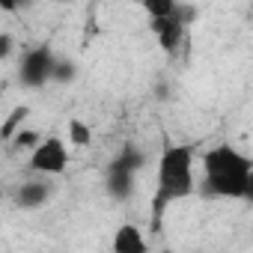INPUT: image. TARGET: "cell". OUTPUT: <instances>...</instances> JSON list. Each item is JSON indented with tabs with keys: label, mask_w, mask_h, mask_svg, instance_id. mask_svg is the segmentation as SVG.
<instances>
[{
	"label": "cell",
	"mask_w": 253,
	"mask_h": 253,
	"mask_svg": "<svg viewBox=\"0 0 253 253\" xmlns=\"http://www.w3.org/2000/svg\"><path fill=\"white\" fill-rule=\"evenodd\" d=\"M253 176V161L238 152L229 143H217L211 149H206L203 155V182L200 191L206 197H217V200H241L247 194Z\"/></svg>",
	"instance_id": "obj_1"
},
{
	"label": "cell",
	"mask_w": 253,
	"mask_h": 253,
	"mask_svg": "<svg viewBox=\"0 0 253 253\" xmlns=\"http://www.w3.org/2000/svg\"><path fill=\"white\" fill-rule=\"evenodd\" d=\"M197 191V173H194V149L185 143H170L158 155L155 167V197H152V223H161V214L167 206L188 200Z\"/></svg>",
	"instance_id": "obj_2"
},
{
	"label": "cell",
	"mask_w": 253,
	"mask_h": 253,
	"mask_svg": "<svg viewBox=\"0 0 253 253\" xmlns=\"http://www.w3.org/2000/svg\"><path fill=\"white\" fill-rule=\"evenodd\" d=\"M57 63L60 57L54 54L51 45H33L21 54V63H18V78L24 86L30 89H39L45 84H54V72H57Z\"/></svg>",
	"instance_id": "obj_3"
},
{
	"label": "cell",
	"mask_w": 253,
	"mask_h": 253,
	"mask_svg": "<svg viewBox=\"0 0 253 253\" xmlns=\"http://www.w3.org/2000/svg\"><path fill=\"white\" fill-rule=\"evenodd\" d=\"M69 143L63 140V137H42L39 140V146L30 152V158H27V167H30V173H36V176H48V179H57V176H63L66 170H69Z\"/></svg>",
	"instance_id": "obj_4"
},
{
	"label": "cell",
	"mask_w": 253,
	"mask_h": 253,
	"mask_svg": "<svg viewBox=\"0 0 253 253\" xmlns=\"http://www.w3.org/2000/svg\"><path fill=\"white\" fill-rule=\"evenodd\" d=\"M137 173L140 167H134L131 161H125V158H113L104 170V188L113 200H128L134 194V185H137Z\"/></svg>",
	"instance_id": "obj_5"
},
{
	"label": "cell",
	"mask_w": 253,
	"mask_h": 253,
	"mask_svg": "<svg viewBox=\"0 0 253 253\" xmlns=\"http://www.w3.org/2000/svg\"><path fill=\"white\" fill-rule=\"evenodd\" d=\"M188 21H191L188 9H182V12L170 15V18H158V21H149V24H152V33H155V39H158V45H161V51H167V54H176V51L182 48Z\"/></svg>",
	"instance_id": "obj_6"
},
{
	"label": "cell",
	"mask_w": 253,
	"mask_h": 253,
	"mask_svg": "<svg viewBox=\"0 0 253 253\" xmlns=\"http://www.w3.org/2000/svg\"><path fill=\"white\" fill-rule=\"evenodd\" d=\"M51 182H48V176H39V179H27V182H21L18 188H15V194H12V200H15V206H21V209H39V206H45L48 200H51Z\"/></svg>",
	"instance_id": "obj_7"
},
{
	"label": "cell",
	"mask_w": 253,
	"mask_h": 253,
	"mask_svg": "<svg viewBox=\"0 0 253 253\" xmlns=\"http://www.w3.org/2000/svg\"><path fill=\"white\" fill-rule=\"evenodd\" d=\"M110 247H113L116 253H146V250H149V241H146V235H143L140 226H134V223H122V226L113 232Z\"/></svg>",
	"instance_id": "obj_8"
},
{
	"label": "cell",
	"mask_w": 253,
	"mask_h": 253,
	"mask_svg": "<svg viewBox=\"0 0 253 253\" xmlns=\"http://www.w3.org/2000/svg\"><path fill=\"white\" fill-rule=\"evenodd\" d=\"M140 6L149 12V21L170 18V15H176V12H182V9H185L179 0H140Z\"/></svg>",
	"instance_id": "obj_9"
},
{
	"label": "cell",
	"mask_w": 253,
	"mask_h": 253,
	"mask_svg": "<svg viewBox=\"0 0 253 253\" xmlns=\"http://www.w3.org/2000/svg\"><path fill=\"white\" fill-rule=\"evenodd\" d=\"M89 140H92V128H89L84 119L72 116L69 119V143L72 146H89Z\"/></svg>",
	"instance_id": "obj_10"
},
{
	"label": "cell",
	"mask_w": 253,
	"mask_h": 253,
	"mask_svg": "<svg viewBox=\"0 0 253 253\" xmlns=\"http://www.w3.org/2000/svg\"><path fill=\"white\" fill-rule=\"evenodd\" d=\"M27 113H30L27 107H15V110H12V116L3 122V128H0V137H3L6 143H9V140H12V137H15V134L24 128V119H27Z\"/></svg>",
	"instance_id": "obj_11"
},
{
	"label": "cell",
	"mask_w": 253,
	"mask_h": 253,
	"mask_svg": "<svg viewBox=\"0 0 253 253\" xmlns=\"http://www.w3.org/2000/svg\"><path fill=\"white\" fill-rule=\"evenodd\" d=\"M39 140H42V134H39V131H33V128H21V131L6 143V146H9V149H27V152H33V149L39 146Z\"/></svg>",
	"instance_id": "obj_12"
},
{
	"label": "cell",
	"mask_w": 253,
	"mask_h": 253,
	"mask_svg": "<svg viewBox=\"0 0 253 253\" xmlns=\"http://www.w3.org/2000/svg\"><path fill=\"white\" fill-rule=\"evenodd\" d=\"M75 66L69 63V60H60L57 63V72H54V84H69V81H75Z\"/></svg>",
	"instance_id": "obj_13"
},
{
	"label": "cell",
	"mask_w": 253,
	"mask_h": 253,
	"mask_svg": "<svg viewBox=\"0 0 253 253\" xmlns=\"http://www.w3.org/2000/svg\"><path fill=\"white\" fill-rule=\"evenodd\" d=\"M27 3H30V0H0V9H3V12H18Z\"/></svg>",
	"instance_id": "obj_14"
},
{
	"label": "cell",
	"mask_w": 253,
	"mask_h": 253,
	"mask_svg": "<svg viewBox=\"0 0 253 253\" xmlns=\"http://www.w3.org/2000/svg\"><path fill=\"white\" fill-rule=\"evenodd\" d=\"M12 54V36H3L0 39V60H9Z\"/></svg>",
	"instance_id": "obj_15"
},
{
	"label": "cell",
	"mask_w": 253,
	"mask_h": 253,
	"mask_svg": "<svg viewBox=\"0 0 253 253\" xmlns=\"http://www.w3.org/2000/svg\"><path fill=\"white\" fill-rule=\"evenodd\" d=\"M244 203L253 206V176H250V185H247V194H244Z\"/></svg>",
	"instance_id": "obj_16"
},
{
	"label": "cell",
	"mask_w": 253,
	"mask_h": 253,
	"mask_svg": "<svg viewBox=\"0 0 253 253\" xmlns=\"http://www.w3.org/2000/svg\"><path fill=\"white\" fill-rule=\"evenodd\" d=\"M63 3H72V0H63Z\"/></svg>",
	"instance_id": "obj_17"
}]
</instances>
